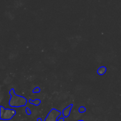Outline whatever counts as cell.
Here are the masks:
<instances>
[{"label": "cell", "instance_id": "obj_1", "mask_svg": "<svg viewBox=\"0 0 121 121\" xmlns=\"http://www.w3.org/2000/svg\"><path fill=\"white\" fill-rule=\"evenodd\" d=\"M9 93L11 95V98L9 101V106L11 107H20L26 105L27 100L23 96L17 95L14 89H11Z\"/></svg>", "mask_w": 121, "mask_h": 121}, {"label": "cell", "instance_id": "obj_2", "mask_svg": "<svg viewBox=\"0 0 121 121\" xmlns=\"http://www.w3.org/2000/svg\"><path fill=\"white\" fill-rule=\"evenodd\" d=\"M16 115V111L14 109H5L0 106V118L2 120H10Z\"/></svg>", "mask_w": 121, "mask_h": 121}, {"label": "cell", "instance_id": "obj_3", "mask_svg": "<svg viewBox=\"0 0 121 121\" xmlns=\"http://www.w3.org/2000/svg\"><path fill=\"white\" fill-rule=\"evenodd\" d=\"M61 112L59 110L56 109H52L44 121H57L58 117L61 115Z\"/></svg>", "mask_w": 121, "mask_h": 121}, {"label": "cell", "instance_id": "obj_4", "mask_svg": "<svg viewBox=\"0 0 121 121\" xmlns=\"http://www.w3.org/2000/svg\"><path fill=\"white\" fill-rule=\"evenodd\" d=\"M73 106V104H70L69 106H67V107L65 108L63 110V115L64 117H69V116L70 115L71 112V110H72V107Z\"/></svg>", "mask_w": 121, "mask_h": 121}, {"label": "cell", "instance_id": "obj_5", "mask_svg": "<svg viewBox=\"0 0 121 121\" xmlns=\"http://www.w3.org/2000/svg\"><path fill=\"white\" fill-rule=\"evenodd\" d=\"M106 71H107L106 68L104 66H102L98 69V70H97V73L99 75H104L106 73Z\"/></svg>", "mask_w": 121, "mask_h": 121}, {"label": "cell", "instance_id": "obj_6", "mask_svg": "<svg viewBox=\"0 0 121 121\" xmlns=\"http://www.w3.org/2000/svg\"><path fill=\"white\" fill-rule=\"evenodd\" d=\"M29 103H31V104H33V105L37 106L40 105V103H41V100L39 99V98H38V99H35L34 100L30 99L29 100Z\"/></svg>", "mask_w": 121, "mask_h": 121}, {"label": "cell", "instance_id": "obj_7", "mask_svg": "<svg viewBox=\"0 0 121 121\" xmlns=\"http://www.w3.org/2000/svg\"><path fill=\"white\" fill-rule=\"evenodd\" d=\"M86 111V109L85 107L80 106V107L79 108V113H85Z\"/></svg>", "mask_w": 121, "mask_h": 121}, {"label": "cell", "instance_id": "obj_8", "mask_svg": "<svg viewBox=\"0 0 121 121\" xmlns=\"http://www.w3.org/2000/svg\"><path fill=\"white\" fill-rule=\"evenodd\" d=\"M40 91H41V90H40V87H35V88L33 89V93H39L40 92Z\"/></svg>", "mask_w": 121, "mask_h": 121}, {"label": "cell", "instance_id": "obj_9", "mask_svg": "<svg viewBox=\"0 0 121 121\" xmlns=\"http://www.w3.org/2000/svg\"><path fill=\"white\" fill-rule=\"evenodd\" d=\"M26 113L28 115H30L31 114V112L30 109L28 107H26Z\"/></svg>", "mask_w": 121, "mask_h": 121}, {"label": "cell", "instance_id": "obj_10", "mask_svg": "<svg viewBox=\"0 0 121 121\" xmlns=\"http://www.w3.org/2000/svg\"><path fill=\"white\" fill-rule=\"evenodd\" d=\"M65 121V119H64V117H62V118H60L59 119L57 120V121Z\"/></svg>", "mask_w": 121, "mask_h": 121}, {"label": "cell", "instance_id": "obj_11", "mask_svg": "<svg viewBox=\"0 0 121 121\" xmlns=\"http://www.w3.org/2000/svg\"><path fill=\"white\" fill-rule=\"evenodd\" d=\"M37 121H41V118H39V119H37Z\"/></svg>", "mask_w": 121, "mask_h": 121}, {"label": "cell", "instance_id": "obj_12", "mask_svg": "<svg viewBox=\"0 0 121 121\" xmlns=\"http://www.w3.org/2000/svg\"><path fill=\"white\" fill-rule=\"evenodd\" d=\"M82 121V120H80V121Z\"/></svg>", "mask_w": 121, "mask_h": 121}]
</instances>
